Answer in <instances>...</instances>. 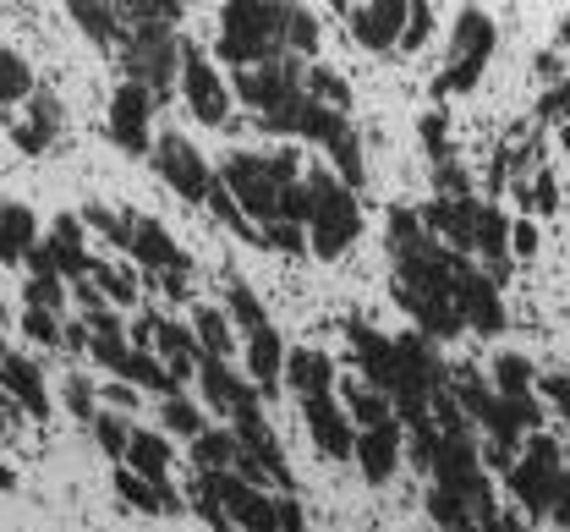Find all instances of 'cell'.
I'll return each mask as SVG.
<instances>
[{
  "instance_id": "35",
  "label": "cell",
  "mask_w": 570,
  "mask_h": 532,
  "mask_svg": "<svg viewBox=\"0 0 570 532\" xmlns=\"http://www.w3.org/2000/svg\"><path fill=\"white\" fill-rule=\"evenodd\" d=\"M33 93H39L33 67H28L17 50H6V45H0V116H11V105H28Z\"/></svg>"
},
{
  "instance_id": "4",
  "label": "cell",
  "mask_w": 570,
  "mask_h": 532,
  "mask_svg": "<svg viewBox=\"0 0 570 532\" xmlns=\"http://www.w3.org/2000/svg\"><path fill=\"white\" fill-rule=\"evenodd\" d=\"M291 11L296 6H281V0H225L219 6V61L236 72L281 61Z\"/></svg>"
},
{
  "instance_id": "49",
  "label": "cell",
  "mask_w": 570,
  "mask_h": 532,
  "mask_svg": "<svg viewBox=\"0 0 570 532\" xmlns=\"http://www.w3.org/2000/svg\"><path fill=\"white\" fill-rule=\"evenodd\" d=\"M82 226L88 230H99L110 247H127L132 242V230H127V215H116V209H105V204H88L82 209Z\"/></svg>"
},
{
  "instance_id": "48",
  "label": "cell",
  "mask_w": 570,
  "mask_h": 532,
  "mask_svg": "<svg viewBox=\"0 0 570 532\" xmlns=\"http://www.w3.org/2000/svg\"><path fill=\"white\" fill-rule=\"evenodd\" d=\"M22 335H28L33 346H45V352L67 346V324H61V313H39V307H22Z\"/></svg>"
},
{
  "instance_id": "39",
  "label": "cell",
  "mask_w": 570,
  "mask_h": 532,
  "mask_svg": "<svg viewBox=\"0 0 570 532\" xmlns=\"http://www.w3.org/2000/svg\"><path fill=\"white\" fill-rule=\"evenodd\" d=\"M88 286H94V292H99L110 307H132V303H138V280H132L127 269H116V264H99V258H94Z\"/></svg>"
},
{
  "instance_id": "61",
  "label": "cell",
  "mask_w": 570,
  "mask_h": 532,
  "mask_svg": "<svg viewBox=\"0 0 570 532\" xmlns=\"http://www.w3.org/2000/svg\"><path fill=\"white\" fill-rule=\"evenodd\" d=\"M11 489H17V472H11V466L0 461V494H11Z\"/></svg>"
},
{
  "instance_id": "54",
  "label": "cell",
  "mask_w": 570,
  "mask_h": 532,
  "mask_svg": "<svg viewBox=\"0 0 570 532\" xmlns=\"http://www.w3.org/2000/svg\"><path fill=\"white\" fill-rule=\"evenodd\" d=\"M515 193H521V204H527V209H538V215H549V209L560 204V193H554V176H549V170H538V176H532V187H515Z\"/></svg>"
},
{
  "instance_id": "7",
  "label": "cell",
  "mask_w": 570,
  "mask_h": 532,
  "mask_svg": "<svg viewBox=\"0 0 570 532\" xmlns=\"http://www.w3.org/2000/svg\"><path fill=\"white\" fill-rule=\"evenodd\" d=\"M494 45H499V28L489 11H478V6H461L455 11V28H450V56H444V72L428 82V93L433 99H450V93H472L483 72H489V61H494Z\"/></svg>"
},
{
  "instance_id": "11",
  "label": "cell",
  "mask_w": 570,
  "mask_h": 532,
  "mask_svg": "<svg viewBox=\"0 0 570 532\" xmlns=\"http://www.w3.org/2000/svg\"><path fill=\"white\" fill-rule=\"evenodd\" d=\"M307 93V61H269V67H253V72H236V99L258 116V121H275L285 116L296 99Z\"/></svg>"
},
{
  "instance_id": "59",
  "label": "cell",
  "mask_w": 570,
  "mask_h": 532,
  "mask_svg": "<svg viewBox=\"0 0 570 532\" xmlns=\"http://www.w3.org/2000/svg\"><path fill=\"white\" fill-rule=\"evenodd\" d=\"M549 522L570 528V466H566V477H560V494H554V511H549Z\"/></svg>"
},
{
  "instance_id": "14",
  "label": "cell",
  "mask_w": 570,
  "mask_h": 532,
  "mask_svg": "<svg viewBox=\"0 0 570 532\" xmlns=\"http://www.w3.org/2000/svg\"><path fill=\"white\" fill-rule=\"evenodd\" d=\"M148 159H154L159 181H165L176 198H187V204H204V198H209V187H214L209 159L198 154V144H187L181 132H159Z\"/></svg>"
},
{
  "instance_id": "31",
  "label": "cell",
  "mask_w": 570,
  "mask_h": 532,
  "mask_svg": "<svg viewBox=\"0 0 570 532\" xmlns=\"http://www.w3.org/2000/svg\"><path fill=\"white\" fill-rule=\"evenodd\" d=\"M116 494H121V505L138 511V516H176V511H181V500L170 494V483L159 489V483L138 477L132 466H116Z\"/></svg>"
},
{
  "instance_id": "12",
  "label": "cell",
  "mask_w": 570,
  "mask_h": 532,
  "mask_svg": "<svg viewBox=\"0 0 570 532\" xmlns=\"http://www.w3.org/2000/svg\"><path fill=\"white\" fill-rule=\"evenodd\" d=\"M132 346L154 352L176 380H193L198 363H204V346H198L193 324H176V318H165V313H154V307L138 313V324H132Z\"/></svg>"
},
{
  "instance_id": "23",
  "label": "cell",
  "mask_w": 570,
  "mask_h": 532,
  "mask_svg": "<svg viewBox=\"0 0 570 532\" xmlns=\"http://www.w3.org/2000/svg\"><path fill=\"white\" fill-rule=\"evenodd\" d=\"M198 390H204V406H214L225 423H230V412H236V406L264 401V395H258V384L230 368V357H204V363H198Z\"/></svg>"
},
{
  "instance_id": "20",
  "label": "cell",
  "mask_w": 570,
  "mask_h": 532,
  "mask_svg": "<svg viewBox=\"0 0 570 532\" xmlns=\"http://www.w3.org/2000/svg\"><path fill=\"white\" fill-rule=\"evenodd\" d=\"M455 307H461L466 329H478V335H499V329H504V297H499V280L494 275H483L472 258H461V269H455Z\"/></svg>"
},
{
  "instance_id": "29",
  "label": "cell",
  "mask_w": 570,
  "mask_h": 532,
  "mask_svg": "<svg viewBox=\"0 0 570 532\" xmlns=\"http://www.w3.org/2000/svg\"><path fill=\"white\" fill-rule=\"evenodd\" d=\"M247 380L258 384V395H264V401L285 384V341H281V329H275V324H269V329H258V335H247Z\"/></svg>"
},
{
  "instance_id": "45",
  "label": "cell",
  "mask_w": 570,
  "mask_h": 532,
  "mask_svg": "<svg viewBox=\"0 0 570 532\" xmlns=\"http://www.w3.org/2000/svg\"><path fill=\"white\" fill-rule=\"evenodd\" d=\"M478 253H483V264H504V253H510V220L499 215L494 204H483V220H478Z\"/></svg>"
},
{
  "instance_id": "27",
  "label": "cell",
  "mask_w": 570,
  "mask_h": 532,
  "mask_svg": "<svg viewBox=\"0 0 570 532\" xmlns=\"http://www.w3.org/2000/svg\"><path fill=\"white\" fill-rule=\"evenodd\" d=\"M45 247H50V258H56V269L67 280H88L94 258H88V226H82V215H56L50 230H45Z\"/></svg>"
},
{
  "instance_id": "9",
  "label": "cell",
  "mask_w": 570,
  "mask_h": 532,
  "mask_svg": "<svg viewBox=\"0 0 570 532\" xmlns=\"http://www.w3.org/2000/svg\"><path fill=\"white\" fill-rule=\"evenodd\" d=\"M127 230H132V242H127L132 264H138L142 275L159 280L165 297L181 303L193 292V258H187V247H176V236L159 226L154 215H138V209H127Z\"/></svg>"
},
{
  "instance_id": "15",
  "label": "cell",
  "mask_w": 570,
  "mask_h": 532,
  "mask_svg": "<svg viewBox=\"0 0 570 532\" xmlns=\"http://www.w3.org/2000/svg\"><path fill=\"white\" fill-rule=\"evenodd\" d=\"M154 110H159V99L138 88V82H121L116 93H110V110H105V132H110V144L121 154H154Z\"/></svg>"
},
{
  "instance_id": "44",
  "label": "cell",
  "mask_w": 570,
  "mask_h": 532,
  "mask_svg": "<svg viewBox=\"0 0 570 532\" xmlns=\"http://www.w3.org/2000/svg\"><path fill=\"white\" fill-rule=\"evenodd\" d=\"M204 204H209V215H214V220H225V226L236 230L242 242H253V247H264V236H258V226H253V220H247V215L236 209V198L225 193V181H219V176H214V187H209V198H204Z\"/></svg>"
},
{
  "instance_id": "46",
  "label": "cell",
  "mask_w": 570,
  "mask_h": 532,
  "mask_svg": "<svg viewBox=\"0 0 570 532\" xmlns=\"http://www.w3.org/2000/svg\"><path fill=\"white\" fill-rule=\"evenodd\" d=\"M94 440H99L105 456L121 466V461H127V445H132V423H127L121 412H99V417H94Z\"/></svg>"
},
{
  "instance_id": "52",
  "label": "cell",
  "mask_w": 570,
  "mask_h": 532,
  "mask_svg": "<svg viewBox=\"0 0 570 532\" xmlns=\"http://www.w3.org/2000/svg\"><path fill=\"white\" fill-rule=\"evenodd\" d=\"M428 33H433V6L412 0V11H406V33H401V50H406V56H412V50H423Z\"/></svg>"
},
{
  "instance_id": "24",
  "label": "cell",
  "mask_w": 570,
  "mask_h": 532,
  "mask_svg": "<svg viewBox=\"0 0 570 532\" xmlns=\"http://www.w3.org/2000/svg\"><path fill=\"white\" fill-rule=\"evenodd\" d=\"M401 451H406V428L401 423H384V428H362L356 434V472L379 489V483H390L395 477V466H401Z\"/></svg>"
},
{
  "instance_id": "41",
  "label": "cell",
  "mask_w": 570,
  "mask_h": 532,
  "mask_svg": "<svg viewBox=\"0 0 570 532\" xmlns=\"http://www.w3.org/2000/svg\"><path fill=\"white\" fill-rule=\"evenodd\" d=\"M193 461H198V472H230V466H236V434H230V428L198 434V440H193Z\"/></svg>"
},
{
  "instance_id": "64",
  "label": "cell",
  "mask_w": 570,
  "mask_h": 532,
  "mask_svg": "<svg viewBox=\"0 0 570 532\" xmlns=\"http://www.w3.org/2000/svg\"><path fill=\"white\" fill-rule=\"evenodd\" d=\"M560 39H566V45H570V22H566V28H560Z\"/></svg>"
},
{
  "instance_id": "47",
  "label": "cell",
  "mask_w": 570,
  "mask_h": 532,
  "mask_svg": "<svg viewBox=\"0 0 570 532\" xmlns=\"http://www.w3.org/2000/svg\"><path fill=\"white\" fill-rule=\"evenodd\" d=\"M313 50H318V17L307 6H296L291 11V28H285V56L291 61H307Z\"/></svg>"
},
{
  "instance_id": "25",
  "label": "cell",
  "mask_w": 570,
  "mask_h": 532,
  "mask_svg": "<svg viewBox=\"0 0 570 532\" xmlns=\"http://www.w3.org/2000/svg\"><path fill=\"white\" fill-rule=\"evenodd\" d=\"M61 121H67L61 99H56L50 88H39V93L28 99V116H22V121H11V144H17L22 154L56 149V138H61Z\"/></svg>"
},
{
  "instance_id": "56",
  "label": "cell",
  "mask_w": 570,
  "mask_h": 532,
  "mask_svg": "<svg viewBox=\"0 0 570 532\" xmlns=\"http://www.w3.org/2000/svg\"><path fill=\"white\" fill-rule=\"evenodd\" d=\"M538 395L560 412V423L570 428V374H543V380H538Z\"/></svg>"
},
{
  "instance_id": "16",
  "label": "cell",
  "mask_w": 570,
  "mask_h": 532,
  "mask_svg": "<svg viewBox=\"0 0 570 532\" xmlns=\"http://www.w3.org/2000/svg\"><path fill=\"white\" fill-rule=\"evenodd\" d=\"M181 99H187V110H193L204 127H225V121H230L236 88L219 77V67H214L198 45H187V61H181Z\"/></svg>"
},
{
  "instance_id": "55",
  "label": "cell",
  "mask_w": 570,
  "mask_h": 532,
  "mask_svg": "<svg viewBox=\"0 0 570 532\" xmlns=\"http://www.w3.org/2000/svg\"><path fill=\"white\" fill-rule=\"evenodd\" d=\"M417 132H423V149H428L433 165H439V159H450V132H444V116H439V110H428L423 121H417Z\"/></svg>"
},
{
  "instance_id": "36",
  "label": "cell",
  "mask_w": 570,
  "mask_h": 532,
  "mask_svg": "<svg viewBox=\"0 0 570 532\" xmlns=\"http://www.w3.org/2000/svg\"><path fill=\"white\" fill-rule=\"evenodd\" d=\"M494 390L504 395V401H538V395H532V390H538L532 363H527L521 352H499L494 357Z\"/></svg>"
},
{
  "instance_id": "32",
  "label": "cell",
  "mask_w": 570,
  "mask_h": 532,
  "mask_svg": "<svg viewBox=\"0 0 570 532\" xmlns=\"http://www.w3.org/2000/svg\"><path fill=\"white\" fill-rule=\"evenodd\" d=\"M71 22L99 45V50H116L121 39H127V22H121V6H110V0H71L67 6Z\"/></svg>"
},
{
  "instance_id": "33",
  "label": "cell",
  "mask_w": 570,
  "mask_h": 532,
  "mask_svg": "<svg viewBox=\"0 0 570 532\" xmlns=\"http://www.w3.org/2000/svg\"><path fill=\"white\" fill-rule=\"evenodd\" d=\"M170 461H176V451H170V440H165L159 428H132V445H127V461H121V466H132L138 477H148V483L165 489Z\"/></svg>"
},
{
  "instance_id": "19",
  "label": "cell",
  "mask_w": 570,
  "mask_h": 532,
  "mask_svg": "<svg viewBox=\"0 0 570 532\" xmlns=\"http://www.w3.org/2000/svg\"><path fill=\"white\" fill-rule=\"evenodd\" d=\"M341 11H346V28H352V39L362 50L390 56V50H401L412 0H367V6H341Z\"/></svg>"
},
{
  "instance_id": "2",
  "label": "cell",
  "mask_w": 570,
  "mask_h": 532,
  "mask_svg": "<svg viewBox=\"0 0 570 532\" xmlns=\"http://www.w3.org/2000/svg\"><path fill=\"white\" fill-rule=\"evenodd\" d=\"M219 181L236 198V209L264 236V230L281 226L285 193L302 181V154L296 149H236V154H225Z\"/></svg>"
},
{
  "instance_id": "37",
  "label": "cell",
  "mask_w": 570,
  "mask_h": 532,
  "mask_svg": "<svg viewBox=\"0 0 570 532\" xmlns=\"http://www.w3.org/2000/svg\"><path fill=\"white\" fill-rule=\"evenodd\" d=\"M225 313L247 329V335H258V329H269V313H264V303L253 297V286L242 280V275H230L225 280Z\"/></svg>"
},
{
  "instance_id": "42",
  "label": "cell",
  "mask_w": 570,
  "mask_h": 532,
  "mask_svg": "<svg viewBox=\"0 0 570 532\" xmlns=\"http://www.w3.org/2000/svg\"><path fill=\"white\" fill-rule=\"evenodd\" d=\"M307 99H318L324 110H352V82L341 72H330V67H307Z\"/></svg>"
},
{
  "instance_id": "8",
  "label": "cell",
  "mask_w": 570,
  "mask_h": 532,
  "mask_svg": "<svg viewBox=\"0 0 570 532\" xmlns=\"http://www.w3.org/2000/svg\"><path fill=\"white\" fill-rule=\"evenodd\" d=\"M560 477H566V451H560V440H549V434H532L527 456H515L504 466V489H510V500H515L532 522H549L554 494H560Z\"/></svg>"
},
{
  "instance_id": "43",
  "label": "cell",
  "mask_w": 570,
  "mask_h": 532,
  "mask_svg": "<svg viewBox=\"0 0 570 532\" xmlns=\"http://www.w3.org/2000/svg\"><path fill=\"white\" fill-rule=\"evenodd\" d=\"M330 170H335V176H341V181H346V187H362V181H367V170H362V144H356V127H346V132H341V138H335V144H330Z\"/></svg>"
},
{
  "instance_id": "63",
  "label": "cell",
  "mask_w": 570,
  "mask_h": 532,
  "mask_svg": "<svg viewBox=\"0 0 570 532\" xmlns=\"http://www.w3.org/2000/svg\"><path fill=\"white\" fill-rule=\"evenodd\" d=\"M560 144H566V154H570V127H560Z\"/></svg>"
},
{
  "instance_id": "62",
  "label": "cell",
  "mask_w": 570,
  "mask_h": 532,
  "mask_svg": "<svg viewBox=\"0 0 570 532\" xmlns=\"http://www.w3.org/2000/svg\"><path fill=\"white\" fill-rule=\"evenodd\" d=\"M11 406H17V401H11V390H6V380H0V417H11Z\"/></svg>"
},
{
  "instance_id": "21",
  "label": "cell",
  "mask_w": 570,
  "mask_h": 532,
  "mask_svg": "<svg viewBox=\"0 0 570 532\" xmlns=\"http://www.w3.org/2000/svg\"><path fill=\"white\" fill-rule=\"evenodd\" d=\"M423 215L428 236H439L450 253L472 258L478 253V220H483V198H433L417 209Z\"/></svg>"
},
{
  "instance_id": "17",
  "label": "cell",
  "mask_w": 570,
  "mask_h": 532,
  "mask_svg": "<svg viewBox=\"0 0 570 532\" xmlns=\"http://www.w3.org/2000/svg\"><path fill=\"white\" fill-rule=\"evenodd\" d=\"M230 434H236V445H242L247 456L269 472V483H275L281 494H291V461H285V451H281V434H275L269 417H264V401L236 406V412H230Z\"/></svg>"
},
{
  "instance_id": "10",
  "label": "cell",
  "mask_w": 570,
  "mask_h": 532,
  "mask_svg": "<svg viewBox=\"0 0 570 532\" xmlns=\"http://www.w3.org/2000/svg\"><path fill=\"white\" fill-rule=\"evenodd\" d=\"M88 363H99V368H110V380L116 384H132V390H154L159 401L165 395H181L176 390V374L154 357V352H142L132 346V335H88Z\"/></svg>"
},
{
  "instance_id": "18",
  "label": "cell",
  "mask_w": 570,
  "mask_h": 532,
  "mask_svg": "<svg viewBox=\"0 0 570 532\" xmlns=\"http://www.w3.org/2000/svg\"><path fill=\"white\" fill-rule=\"evenodd\" d=\"M296 406H302V423H307V440H313L318 456L352 461L356 428H352V417H346V406H341L335 390H330V395H307V401H296Z\"/></svg>"
},
{
  "instance_id": "51",
  "label": "cell",
  "mask_w": 570,
  "mask_h": 532,
  "mask_svg": "<svg viewBox=\"0 0 570 532\" xmlns=\"http://www.w3.org/2000/svg\"><path fill=\"white\" fill-rule=\"evenodd\" d=\"M67 412L77 423H94V417H99V395H94V384L82 380V374L67 380Z\"/></svg>"
},
{
  "instance_id": "34",
  "label": "cell",
  "mask_w": 570,
  "mask_h": 532,
  "mask_svg": "<svg viewBox=\"0 0 570 532\" xmlns=\"http://www.w3.org/2000/svg\"><path fill=\"white\" fill-rule=\"evenodd\" d=\"M341 406H346V417H352L356 434H362V428L401 423V417H395V406H390V395H384V390H373V384H362V380L341 390Z\"/></svg>"
},
{
  "instance_id": "3",
  "label": "cell",
  "mask_w": 570,
  "mask_h": 532,
  "mask_svg": "<svg viewBox=\"0 0 570 532\" xmlns=\"http://www.w3.org/2000/svg\"><path fill=\"white\" fill-rule=\"evenodd\" d=\"M450 395H455V406L472 417V428L489 434L494 466H510L515 451H521V440L543 428V406H538V401H504L494 384H483L478 368H461V374L450 380Z\"/></svg>"
},
{
  "instance_id": "6",
  "label": "cell",
  "mask_w": 570,
  "mask_h": 532,
  "mask_svg": "<svg viewBox=\"0 0 570 532\" xmlns=\"http://www.w3.org/2000/svg\"><path fill=\"white\" fill-rule=\"evenodd\" d=\"M181 61H187V39L170 22H127L121 82H138V88H148L165 105L176 93V82H181Z\"/></svg>"
},
{
  "instance_id": "30",
  "label": "cell",
  "mask_w": 570,
  "mask_h": 532,
  "mask_svg": "<svg viewBox=\"0 0 570 532\" xmlns=\"http://www.w3.org/2000/svg\"><path fill=\"white\" fill-rule=\"evenodd\" d=\"M39 247V220L28 204L0 198V264H28V253Z\"/></svg>"
},
{
  "instance_id": "22",
  "label": "cell",
  "mask_w": 570,
  "mask_h": 532,
  "mask_svg": "<svg viewBox=\"0 0 570 532\" xmlns=\"http://www.w3.org/2000/svg\"><path fill=\"white\" fill-rule=\"evenodd\" d=\"M346 346H352V363L362 384H373V390H395V335H384V329H373L367 318H346Z\"/></svg>"
},
{
  "instance_id": "57",
  "label": "cell",
  "mask_w": 570,
  "mask_h": 532,
  "mask_svg": "<svg viewBox=\"0 0 570 532\" xmlns=\"http://www.w3.org/2000/svg\"><path fill=\"white\" fill-rule=\"evenodd\" d=\"M275 505H281V532H307V516H302L296 494H275Z\"/></svg>"
},
{
  "instance_id": "60",
  "label": "cell",
  "mask_w": 570,
  "mask_h": 532,
  "mask_svg": "<svg viewBox=\"0 0 570 532\" xmlns=\"http://www.w3.org/2000/svg\"><path fill=\"white\" fill-rule=\"evenodd\" d=\"M110 406H138V390L132 384H110Z\"/></svg>"
},
{
  "instance_id": "38",
  "label": "cell",
  "mask_w": 570,
  "mask_h": 532,
  "mask_svg": "<svg viewBox=\"0 0 570 532\" xmlns=\"http://www.w3.org/2000/svg\"><path fill=\"white\" fill-rule=\"evenodd\" d=\"M193 335H198V346H204V357H230V313L225 307H198L193 313Z\"/></svg>"
},
{
  "instance_id": "58",
  "label": "cell",
  "mask_w": 570,
  "mask_h": 532,
  "mask_svg": "<svg viewBox=\"0 0 570 532\" xmlns=\"http://www.w3.org/2000/svg\"><path fill=\"white\" fill-rule=\"evenodd\" d=\"M510 247H515L521 258H532V253H538V226H532V215L510 226Z\"/></svg>"
},
{
  "instance_id": "40",
  "label": "cell",
  "mask_w": 570,
  "mask_h": 532,
  "mask_svg": "<svg viewBox=\"0 0 570 532\" xmlns=\"http://www.w3.org/2000/svg\"><path fill=\"white\" fill-rule=\"evenodd\" d=\"M159 423H165V434H181V440L209 434V423H204L198 401H187V395H165V401H159Z\"/></svg>"
},
{
  "instance_id": "50",
  "label": "cell",
  "mask_w": 570,
  "mask_h": 532,
  "mask_svg": "<svg viewBox=\"0 0 570 532\" xmlns=\"http://www.w3.org/2000/svg\"><path fill=\"white\" fill-rule=\"evenodd\" d=\"M181 11H187L181 0H127V6H121V22H170V28H176Z\"/></svg>"
},
{
  "instance_id": "26",
  "label": "cell",
  "mask_w": 570,
  "mask_h": 532,
  "mask_svg": "<svg viewBox=\"0 0 570 532\" xmlns=\"http://www.w3.org/2000/svg\"><path fill=\"white\" fill-rule=\"evenodd\" d=\"M0 380L11 390L17 412L28 417H50V390H45V368L28 352H0Z\"/></svg>"
},
{
  "instance_id": "53",
  "label": "cell",
  "mask_w": 570,
  "mask_h": 532,
  "mask_svg": "<svg viewBox=\"0 0 570 532\" xmlns=\"http://www.w3.org/2000/svg\"><path fill=\"white\" fill-rule=\"evenodd\" d=\"M538 121H554V127H570V77L554 82L543 99H538Z\"/></svg>"
},
{
  "instance_id": "28",
  "label": "cell",
  "mask_w": 570,
  "mask_h": 532,
  "mask_svg": "<svg viewBox=\"0 0 570 532\" xmlns=\"http://www.w3.org/2000/svg\"><path fill=\"white\" fill-rule=\"evenodd\" d=\"M285 390H291L296 401H307V395H330V390H335V357L318 352V346H296V352H285Z\"/></svg>"
},
{
  "instance_id": "1",
  "label": "cell",
  "mask_w": 570,
  "mask_h": 532,
  "mask_svg": "<svg viewBox=\"0 0 570 532\" xmlns=\"http://www.w3.org/2000/svg\"><path fill=\"white\" fill-rule=\"evenodd\" d=\"M384 247H390V269H395L390 275V292H395V303L406 307V318H417V335H428L433 346L439 341H455L466 329V318L455 307L461 253H450L439 236H428L417 209H390Z\"/></svg>"
},
{
  "instance_id": "13",
  "label": "cell",
  "mask_w": 570,
  "mask_h": 532,
  "mask_svg": "<svg viewBox=\"0 0 570 532\" xmlns=\"http://www.w3.org/2000/svg\"><path fill=\"white\" fill-rule=\"evenodd\" d=\"M198 483L219 500V511L236 522V532H281V505H275V494L253 489L247 477H236V472H198Z\"/></svg>"
},
{
  "instance_id": "5",
  "label": "cell",
  "mask_w": 570,
  "mask_h": 532,
  "mask_svg": "<svg viewBox=\"0 0 570 532\" xmlns=\"http://www.w3.org/2000/svg\"><path fill=\"white\" fill-rule=\"evenodd\" d=\"M356 236H362V204H356V193L335 176V170H307V247L324 258V264H335V258H346L356 247Z\"/></svg>"
}]
</instances>
